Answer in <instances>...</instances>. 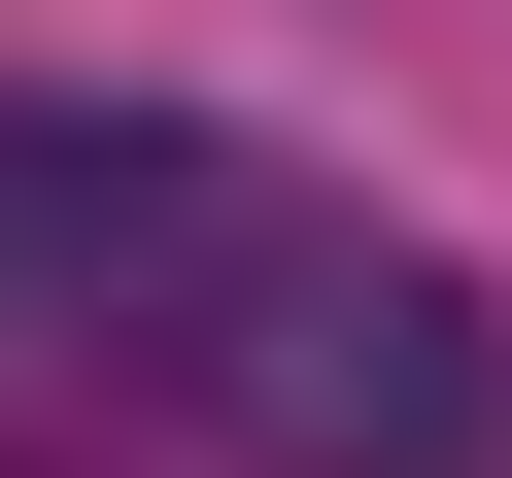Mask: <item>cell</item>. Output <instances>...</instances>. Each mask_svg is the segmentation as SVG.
Masks as SVG:
<instances>
[{
    "label": "cell",
    "instance_id": "obj_1",
    "mask_svg": "<svg viewBox=\"0 0 512 478\" xmlns=\"http://www.w3.org/2000/svg\"><path fill=\"white\" fill-rule=\"evenodd\" d=\"M137 342L239 478H512V308L444 274V239L376 205H274V171H205L137 239Z\"/></svg>",
    "mask_w": 512,
    "mask_h": 478
}]
</instances>
